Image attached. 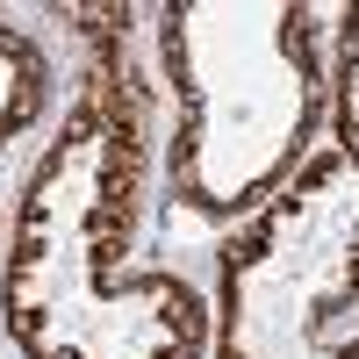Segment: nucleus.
Segmentation results:
<instances>
[{"label":"nucleus","instance_id":"f257e3e1","mask_svg":"<svg viewBox=\"0 0 359 359\" xmlns=\"http://www.w3.org/2000/svg\"><path fill=\"white\" fill-rule=\"evenodd\" d=\"M86 79L65 130L15 201L0 323L22 359H201L208 302L172 266H123L144 187V86L130 79V8H72Z\"/></svg>","mask_w":359,"mask_h":359},{"label":"nucleus","instance_id":"f03ea898","mask_svg":"<svg viewBox=\"0 0 359 359\" xmlns=\"http://www.w3.org/2000/svg\"><path fill=\"white\" fill-rule=\"evenodd\" d=\"M158 65L180 101L165 144L172 201L201 223H245L309 165L323 123L316 15L302 0H172Z\"/></svg>","mask_w":359,"mask_h":359},{"label":"nucleus","instance_id":"7ed1b4c3","mask_svg":"<svg viewBox=\"0 0 359 359\" xmlns=\"http://www.w3.org/2000/svg\"><path fill=\"white\" fill-rule=\"evenodd\" d=\"M359 165L323 151L216 252V359H359Z\"/></svg>","mask_w":359,"mask_h":359},{"label":"nucleus","instance_id":"20e7f679","mask_svg":"<svg viewBox=\"0 0 359 359\" xmlns=\"http://www.w3.org/2000/svg\"><path fill=\"white\" fill-rule=\"evenodd\" d=\"M43 108H50V57L22 22L0 15V144L29 137L43 123Z\"/></svg>","mask_w":359,"mask_h":359},{"label":"nucleus","instance_id":"39448f33","mask_svg":"<svg viewBox=\"0 0 359 359\" xmlns=\"http://www.w3.org/2000/svg\"><path fill=\"white\" fill-rule=\"evenodd\" d=\"M331 137L338 158L359 165V8L338 15V72H331Z\"/></svg>","mask_w":359,"mask_h":359}]
</instances>
